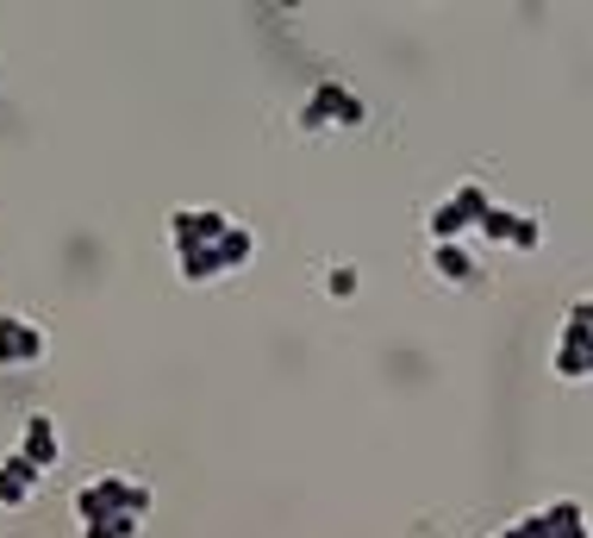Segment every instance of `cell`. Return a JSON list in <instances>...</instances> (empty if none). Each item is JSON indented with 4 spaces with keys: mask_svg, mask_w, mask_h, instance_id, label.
<instances>
[{
    "mask_svg": "<svg viewBox=\"0 0 593 538\" xmlns=\"http://www.w3.org/2000/svg\"><path fill=\"white\" fill-rule=\"evenodd\" d=\"M38 483H45V470L13 451V458L0 463V508H25V501L38 495Z\"/></svg>",
    "mask_w": 593,
    "mask_h": 538,
    "instance_id": "cell-8",
    "label": "cell"
},
{
    "mask_svg": "<svg viewBox=\"0 0 593 538\" xmlns=\"http://www.w3.org/2000/svg\"><path fill=\"white\" fill-rule=\"evenodd\" d=\"M175 270H181V283H219L225 276L219 251H181L175 257Z\"/></svg>",
    "mask_w": 593,
    "mask_h": 538,
    "instance_id": "cell-10",
    "label": "cell"
},
{
    "mask_svg": "<svg viewBox=\"0 0 593 538\" xmlns=\"http://www.w3.org/2000/svg\"><path fill=\"white\" fill-rule=\"evenodd\" d=\"M250 257H256V238H250V226H231V232H225V245H219L225 276H231V270H244Z\"/></svg>",
    "mask_w": 593,
    "mask_h": 538,
    "instance_id": "cell-12",
    "label": "cell"
},
{
    "mask_svg": "<svg viewBox=\"0 0 593 538\" xmlns=\"http://www.w3.org/2000/svg\"><path fill=\"white\" fill-rule=\"evenodd\" d=\"M431 270H438L444 283H456V288L475 283V257L463 251V245H438V251H431Z\"/></svg>",
    "mask_w": 593,
    "mask_h": 538,
    "instance_id": "cell-9",
    "label": "cell"
},
{
    "mask_svg": "<svg viewBox=\"0 0 593 538\" xmlns=\"http://www.w3.org/2000/svg\"><path fill=\"white\" fill-rule=\"evenodd\" d=\"M138 533H144L138 513H113V520H100V526H81V538H138Z\"/></svg>",
    "mask_w": 593,
    "mask_h": 538,
    "instance_id": "cell-14",
    "label": "cell"
},
{
    "mask_svg": "<svg viewBox=\"0 0 593 538\" xmlns=\"http://www.w3.org/2000/svg\"><path fill=\"white\" fill-rule=\"evenodd\" d=\"M150 495L144 483H131V476H94V483L75 488V520L81 526H100V520H113V513H138V520H150Z\"/></svg>",
    "mask_w": 593,
    "mask_h": 538,
    "instance_id": "cell-1",
    "label": "cell"
},
{
    "mask_svg": "<svg viewBox=\"0 0 593 538\" xmlns=\"http://www.w3.org/2000/svg\"><path fill=\"white\" fill-rule=\"evenodd\" d=\"M494 538H525V526H506V533H494Z\"/></svg>",
    "mask_w": 593,
    "mask_h": 538,
    "instance_id": "cell-18",
    "label": "cell"
},
{
    "mask_svg": "<svg viewBox=\"0 0 593 538\" xmlns=\"http://www.w3.org/2000/svg\"><path fill=\"white\" fill-rule=\"evenodd\" d=\"M463 226H469V220H463V207H456V201H438L431 213H425V232H431L438 245H456V232H463Z\"/></svg>",
    "mask_w": 593,
    "mask_h": 538,
    "instance_id": "cell-11",
    "label": "cell"
},
{
    "mask_svg": "<svg viewBox=\"0 0 593 538\" xmlns=\"http://www.w3.org/2000/svg\"><path fill=\"white\" fill-rule=\"evenodd\" d=\"M231 226H238V220H231V213H219V207H181V213L169 220L175 257H181V251H219Z\"/></svg>",
    "mask_w": 593,
    "mask_h": 538,
    "instance_id": "cell-3",
    "label": "cell"
},
{
    "mask_svg": "<svg viewBox=\"0 0 593 538\" xmlns=\"http://www.w3.org/2000/svg\"><path fill=\"white\" fill-rule=\"evenodd\" d=\"M556 376H593V320H581V308H569V326H563V345H556Z\"/></svg>",
    "mask_w": 593,
    "mask_h": 538,
    "instance_id": "cell-5",
    "label": "cell"
},
{
    "mask_svg": "<svg viewBox=\"0 0 593 538\" xmlns=\"http://www.w3.org/2000/svg\"><path fill=\"white\" fill-rule=\"evenodd\" d=\"M450 201L463 207V220H469V226H481V213H488V188H481V182H463V188H456V195H450Z\"/></svg>",
    "mask_w": 593,
    "mask_h": 538,
    "instance_id": "cell-15",
    "label": "cell"
},
{
    "mask_svg": "<svg viewBox=\"0 0 593 538\" xmlns=\"http://www.w3.org/2000/svg\"><path fill=\"white\" fill-rule=\"evenodd\" d=\"M369 113H363V95L356 88H344V82H319L313 95H306V107L294 113L300 132H325V126H363Z\"/></svg>",
    "mask_w": 593,
    "mask_h": 538,
    "instance_id": "cell-2",
    "label": "cell"
},
{
    "mask_svg": "<svg viewBox=\"0 0 593 538\" xmlns=\"http://www.w3.org/2000/svg\"><path fill=\"white\" fill-rule=\"evenodd\" d=\"M50 338L38 320H25V313H0V370H31V363H45Z\"/></svg>",
    "mask_w": 593,
    "mask_h": 538,
    "instance_id": "cell-4",
    "label": "cell"
},
{
    "mask_svg": "<svg viewBox=\"0 0 593 538\" xmlns=\"http://www.w3.org/2000/svg\"><path fill=\"white\" fill-rule=\"evenodd\" d=\"M475 232H481V238H494V245H513V232H519V213H513V207H488Z\"/></svg>",
    "mask_w": 593,
    "mask_h": 538,
    "instance_id": "cell-13",
    "label": "cell"
},
{
    "mask_svg": "<svg viewBox=\"0 0 593 538\" xmlns=\"http://www.w3.org/2000/svg\"><path fill=\"white\" fill-rule=\"evenodd\" d=\"M519 526H525V538H588V513L575 501H556L544 513H525Z\"/></svg>",
    "mask_w": 593,
    "mask_h": 538,
    "instance_id": "cell-6",
    "label": "cell"
},
{
    "mask_svg": "<svg viewBox=\"0 0 593 538\" xmlns=\"http://www.w3.org/2000/svg\"><path fill=\"white\" fill-rule=\"evenodd\" d=\"M20 458H31L38 470H56V458H63V438H56V420L50 413H31L25 420V433H20Z\"/></svg>",
    "mask_w": 593,
    "mask_h": 538,
    "instance_id": "cell-7",
    "label": "cell"
},
{
    "mask_svg": "<svg viewBox=\"0 0 593 538\" xmlns=\"http://www.w3.org/2000/svg\"><path fill=\"white\" fill-rule=\"evenodd\" d=\"M544 245V213H519V232H513V251H538Z\"/></svg>",
    "mask_w": 593,
    "mask_h": 538,
    "instance_id": "cell-16",
    "label": "cell"
},
{
    "mask_svg": "<svg viewBox=\"0 0 593 538\" xmlns=\"http://www.w3.org/2000/svg\"><path fill=\"white\" fill-rule=\"evenodd\" d=\"M356 288H363V283H356V270H350V263H344V270H325V295H338V301H350Z\"/></svg>",
    "mask_w": 593,
    "mask_h": 538,
    "instance_id": "cell-17",
    "label": "cell"
}]
</instances>
